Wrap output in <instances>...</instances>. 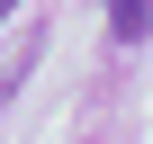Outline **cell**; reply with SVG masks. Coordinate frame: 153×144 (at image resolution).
I'll return each mask as SVG.
<instances>
[{
  "label": "cell",
  "instance_id": "2",
  "mask_svg": "<svg viewBox=\"0 0 153 144\" xmlns=\"http://www.w3.org/2000/svg\"><path fill=\"white\" fill-rule=\"evenodd\" d=\"M27 63H36V36H27V45H18V54H0V99H9V90H18V81H27Z\"/></svg>",
  "mask_w": 153,
  "mask_h": 144
},
{
  "label": "cell",
  "instance_id": "3",
  "mask_svg": "<svg viewBox=\"0 0 153 144\" xmlns=\"http://www.w3.org/2000/svg\"><path fill=\"white\" fill-rule=\"evenodd\" d=\"M9 9H18V0H0V18H9Z\"/></svg>",
  "mask_w": 153,
  "mask_h": 144
},
{
  "label": "cell",
  "instance_id": "1",
  "mask_svg": "<svg viewBox=\"0 0 153 144\" xmlns=\"http://www.w3.org/2000/svg\"><path fill=\"white\" fill-rule=\"evenodd\" d=\"M108 36L117 45H144L153 36V0H108Z\"/></svg>",
  "mask_w": 153,
  "mask_h": 144
}]
</instances>
